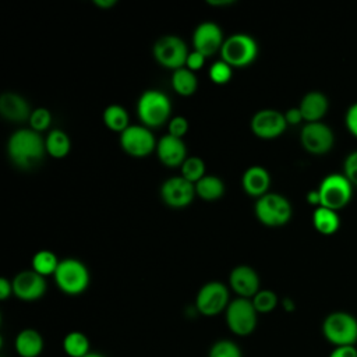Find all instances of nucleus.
<instances>
[{
	"mask_svg": "<svg viewBox=\"0 0 357 357\" xmlns=\"http://www.w3.org/2000/svg\"><path fill=\"white\" fill-rule=\"evenodd\" d=\"M225 315L227 328L237 336H248L257 328L258 312L254 308L251 298L237 297L231 300L225 310Z\"/></svg>",
	"mask_w": 357,
	"mask_h": 357,
	"instance_id": "obj_6",
	"label": "nucleus"
},
{
	"mask_svg": "<svg viewBox=\"0 0 357 357\" xmlns=\"http://www.w3.org/2000/svg\"><path fill=\"white\" fill-rule=\"evenodd\" d=\"M95 4L102 8H109L116 4V0H95Z\"/></svg>",
	"mask_w": 357,
	"mask_h": 357,
	"instance_id": "obj_44",
	"label": "nucleus"
},
{
	"mask_svg": "<svg viewBox=\"0 0 357 357\" xmlns=\"http://www.w3.org/2000/svg\"><path fill=\"white\" fill-rule=\"evenodd\" d=\"M29 126L33 131L36 132H40L43 130H46L49 126H50V121H52V116H50V112L45 107H38L35 110H32L31 116H29Z\"/></svg>",
	"mask_w": 357,
	"mask_h": 357,
	"instance_id": "obj_33",
	"label": "nucleus"
},
{
	"mask_svg": "<svg viewBox=\"0 0 357 357\" xmlns=\"http://www.w3.org/2000/svg\"><path fill=\"white\" fill-rule=\"evenodd\" d=\"M0 113L11 121H22L29 119L31 109L26 100L14 92H4L0 96Z\"/></svg>",
	"mask_w": 357,
	"mask_h": 357,
	"instance_id": "obj_20",
	"label": "nucleus"
},
{
	"mask_svg": "<svg viewBox=\"0 0 357 357\" xmlns=\"http://www.w3.org/2000/svg\"><path fill=\"white\" fill-rule=\"evenodd\" d=\"M188 131V121L183 116H176L169 121V134L177 138H183Z\"/></svg>",
	"mask_w": 357,
	"mask_h": 357,
	"instance_id": "obj_36",
	"label": "nucleus"
},
{
	"mask_svg": "<svg viewBox=\"0 0 357 357\" xmlns=\"http://www.w3.org/2000/svg\"><path fill=\"white\" fill-rule=\"evenodd\" d=\"M282 307H283L284 311H287V312H291V311L296 310L294 301H293L291 298H289V297H284V298L282 300Z\"/></svg>",
	"mask_w": 357,
	"mask_h": 357,
	"instance_id": "obj_43",
	"label": "nucleus"
},
{
	"mask_svg": "<svg viewBox=\"0 0 357 357\" xmlns=\"http://www.w3.org/2000/svg\"><path fill=\"white\" fill-rule=\"evenodd\" d=\"M229 283L234 293L243 298H252L259 291V276L248 265L233 268L229 276Z\"/></svg>",
	"mask_w": 357,
	"mask_h": 357,
	"instance_id": "obj_17",
	"label": "nucleus"
},
{
	"mask_svg": "<svg viewBox=\"0 0 357 357\" xmlns=\"http://www.w3.org/2000/svg\"><path fill=\"white\" fill-rule=\"evenodd\" d=\"M208 357H243L237 343L230 339L216 340L208 353Z\"/></svg>",
	"mask_w": 357,
	"mask_h": 357,
	"instance_id": "obj_32",
	"label": "nucleus"
},
{
	"mask_svg": "<svg viewBox=\"0 0 357 357\" xmlns=\"http://www.w3.org/2000/svg\"><path fill=\"white\" fill-rule=\"evenodd\" d=\"M13 293V283L8 282V279L1 278L0 279V298L6 300Z\"/></svg>",
	"mask_w": 357,
	"mask_h": 357,
	"instance_id": "obj_41",
	"label": "nucleus"
},
{
	"mask_svg": "<svg viewBox=\"0 0 357 357\" xmlns=\"http://www.w3.org/2000/svg\"><path fill=\"white\" fill-rule=\"evenodd\" d=\"M103 123L107 128L123 132L128 127V113L120 105H110L103 112Z\"/></svg>",
	"mask_w": 357,
	"mask_h": 357,
	"instance_id": "obj_28",
	"label": "nucleus"
},
{
	"mask_svg": "<svg viewBox=\"0 0 357 357\" xmlns=\"http://www.w3.org/2000/svg\"><path fill=\"white\" fill-rule=\"evenodd\" d=\"M353 188L354 187L343 173H331L325 176L318 187L321 198L319 206L337 212L351 201Z\"/></svg>",
	"mask_w": 357,
	"mask_h": 357,
	"instance_id": "obj_4",
	"label": "nucleus"
},
{
	"mask_svg": "<svg viewBox=\"0 0 357 357\" xmlns=\"http://www.w3.org/2000/svg\"><path fill=\"white\" fill-rule=\"evenodd\" d=\"M156 153L160 162L166 166H181L187 159V149L183 138L173 137L170 134L163 135L156 144Z\"/></svg>",
	"mask_w": 357,
	"mask_h": 357,
	"instance_id": "obj_18",
	"label": "nucleus"
},
{
	"mask_svg": "<svg viewBox=\"0 0 357 357\" xmlns=\"http://www.w3.org/2000/svg\"><path fill=\"white\" fill-rule=\"evenodd\" d=\"M343 174L353 187H357V151H353L346 156L343 163Z\"/></svg>",
	"mask_w": 357,
	"mask_h": 357,
	"instance_id": "obj_35",
	"label": "nucleus"
},
{
	"mask_svg": "<svg viewBox=\"0 0 357 357\" xmlns=\"http://www.w3.org/2000/svg\"><path fill=\"white\" fill-rule=\"evenodd\" d=\"M223 42L220 26L212 21L201 22L192 35L194 50L202 53L205 57L213 54L216 50H220Z\"/></svg>",
	"mask_w": 357,
	"mask_h": 357,
	"instance_id": "obj_16",
	"label": "nucleus"
},
{
	"mask_svg": "<svg viewBox=\"0 0 357 357\" xmlns=\"http://www.w3.org/2000/svg\"><path fill=\"white\" fill-rule=\"evenodd\" d=\"M84 357H106V356H103V354H100V353H96V351H89L86 356H84Z\"/></svg>",
	"mask_w": 357,
	"mask_h": 357,
	"instance_id": "obj_46",
	"label": "nucleus"
},
{
	"mask_svg": "<svg viewBox=\"0 0 357 357\" xmlns=\"http://www.w3.org/2000/svg\"><path fill=\"white\" fill-rule=\"evenodd\" d=\"M14 349L20 357H38L43 350V337L36 329H22L15 336Z\"/></svg>",
	"mask_w": 357,
	"mask_h": 357,
	"instance_id": "obj_22",
	"label": "nucleus"
},
{
	"mask_svg": "<svg viewBox=\"0 0 357 357\" xmlns=\"http://www.w3.org/2000/svg\"><path fill=\"white\" fill-rule=\"evenodd\" d=\"M197 77L194 74V71L188 70L187 67H181L173 71L172 75V86L173 89L183 95V96H188L191 93L195 92L197 89Z\"/></svg>",
	"mask_w": 357,
	"mask_h": 357,
	"instance_id": "obj_26",
	"label": "nucleus"
},
{
	"mask_svg": "<svg viewBox=\"0 0 357 357\" xmlns=\"http://www.w3.org/2000/svg\"><path fill=\"white\" fill-rule=\"evenodd\" d=\"M13 294L24 301L40 298L46 291L45 276L32 271H22L13 279Z\"/></svg>",
	"mask_w": 357,
	"mask_h": 357,
	"instance_id": "obj_15",
	"label": "nucleus"
},
{
	"mask_svg": "<svg viewBox=\"0 0 357 357\" xmlns=\"http://www.w3.org/2000/svg\"><path fill=\"white\" fill-rule=\"evenodd\" d=\"M156 141L146 126H128L120 132V145L131 156L142 158L149 155L156 148Z\"/></svg>",
	"mask_w": 357,
	"mask_h": 357,
	"instance_id": "obj_12",
	"label": "nucleus"
},
{
	"mask_svg": "<svg viewBox=\"0 0 357 357\" xmlns=\"http://www.w3.org/2000/svg\"><path fill=\"white\" fill-rule=\"evenodd\" d=\"M45 144H46V152L50 156L57 159L64 158L70 152V146H71L68 135L63 130H57V128L52 130L47 134Z\"/></svg>",
	"mask_w": 357,
	"mask_h": 357,
	"instance_id": "obj_27",
	"label": "nucleus"
},
{
	"mask_svg": "<svg viewBox=\"0 0 357 357\" xmlns=\"http://www.w3.org/2000/svg\"><path fill=\"white\" fill-rule=\"evenodd\" d=\"M312 225L318 233L332 236L340 227V218L336 211L325 206H317L312 213Z\"/></svg>",
	"mask_w": 357,
	"mask_h": 357,
	"instance_id": "obj_23",
	"label": "nucleus"
},
{
	"mask_svg": "<svg viewBox=\"0 0 357 357\" xmlns=\"http://www.w3.org/2000/svg\"><path fill=\"white\" fill-rule=\"evenodd\" d=\"M7 152L17 166L26 169L42 160L46 144L39 132L32 128H21L8 138Z\"/></svg>",
	"mask_w": 357,
	"mask_h": 357,
	"instance_id": "obj_1",
	"label": "nucleus"
},
{
	"mask_svg": "<svg viewBox=\"0 0 357 357\" xmlns=\"http://www.w3.org/2000/svg\"><path fill=\"white\" fill-rule=\"evenodd\" d=\"M298 109L304 121L317 123L321 121V119L326 114L329 109V100L325 93L319 91H310L303 96Z\"/></svg>",
	"mask_w": 357,
	"mask_h": 357,
	"instance_id": "obj_19",
	"label": "nucleus"
},
{
	"mask_svg": "<svg viewBox=\"0 0 357 357\" xmlns=\"http://www.w3.org/2000/svg\"><path fill=\"white\" fill-rule=\"evenodd\" d=\"M287 127L284 113H280L275 109H262L258 110L251 119L252 132L265 139L276 138L284 132Z\"/></svg>",
	"mask_w": 357,
	"mask_h": 357,
	"instance_id": "obj_13",
	"label": "nucleus"
},
{
	"mask_svg": "<svg viewBox=\"0 0 357 357\" xmlns=\"http://www.w3.org/2000/svg\"><path fill=\"white\" fill-rule=\"evenodd\" d=\"M300 142L307 152L312 155H324L333 148L335 135L332 128L322 121L305 123L301 128Z\"/></svg>",
	"mask_w": 357,
	"mask_h": 357,
	"instance_id": "obj_11",
	"label": "nucleus"
},
{
	"mask_svg": "<svg viewBox=\"0 0 357 357\" xmlns=\"http://www.w3.org/2000/svg\"><path fill=\"white\" fill-rule=\"evenodd\" d=\"M195 194L205 201H215L225 192V184L218 176L205 174L195 184Z\"/></svg>",
	"mask_w": 357,
	"mask_h": 357,
	"instance_id": "obj_24",
	"label": "nucleus"
},
{
	"mask_svg": "<svg viewBox=\"0 0 357 357\" xmlns=\"http://www.w3.org/2000/svg\"><path fill=\"white\" fill-rule=\"evenodd\" d=\"M220 54L222 60L230 67H244L255 60L258 45L255 39L247 33H234L225 39Z\"/></svg>",
	"mask_w": 357,
	"mask_h": 357,
	"instance_id": "obj_8",
	"label": "nucleus"
},
{
	"mask_svg": "<svg viewBox=\"0 0 357 357\" xmlns=\"http://www.w3.org/2000/svg\"><path fill=\"white\" fill-rule=\"evenodd\" d=\"M204 63H205V56L197 50H192L188 53L185 67L191 71H197L204 66Z\"/></svg>",
	"mask_w": 357,
	"mask_h": 357,
	"instance_id": "obj_38",
	"label": "nucleus"
},
{
	"mask_svg": "<svg viewBox=\"0 0 357 357\" xmlns=\"http://www.w3.org/2000/svg\"><path fill=\"white\" fill-rule=\"evenodd\" d=\"M195 195V185L183 176L167 178L160 187V197L169 206L183 208L191 204Z\"/></svg>",
	"mask_w": 357,
	"mask_h": 357,
	"instance_id": "obj_14",
	"label": "nucleus"
},
{
	"mask_svg": "<svg viewBox=\"0 0 357 357\" xmlns=\"http://www.w3.org/2000/svg\"><path fill=\"white\" fill-rule=\"evenodd\" d=\"M59 262L60 261L57 259L54 252L49 250H40L32 257V269L42 276L54 275Z\"/></svg>",
	"mask_w": 357,
	"mask_h": 357,
	"instance_id": "obj_29",
	"label": "nucleus"
},
{
	"mask_svg": "<svg viewBox=\"0 0 357 357\" xmlns=\"http://www.w3.org/2000/svg\"><path fill=\"white\" fill-rule=\"evenodd\" d=\"M208 3L212 4V6H222V4L225 6V4H230V3H233V1H231V0H223V1H222V0H211V1H208Z\"/></svg>",
	"mask_w": 357,
	"mask_h": 357,
	"instance_id": "obj_45",
	"label": "nucleus"
},
{
	"mask_svg": "<svg viewBox=\"0 0 357 357\" xmlns=\"http://www.w3.org/2000/svg\"><path fill=\"white\" fill-rule=\"evenodd\" d=\"M139 120L146 127H159L165 124L172 112V103L166 93L158 89L145 91L137 105Z\"/></svg>",
	"mask_w": 357,
	"mask_h": 357,
	"instance_id": "obj_3",
	"label": "nucleus"
},
{
	"mask_svg": "<svg viewBox=\"0 0 357 357\" xmlns=\"http://www.w3.org/2000/svg\"><path fill=\"white\" fill-rule=\"evenodd\" d=\"M231 68L226 61L218 60L209 67V78L215 84H226L231 78Z\"/></svg>",
	"mask_w": 357,
	"mask_h": 357,
	"instance_id": "obj_34",
	"label": "nucleus"
},
{
	"mask_svg": "<svg viewBox=\"0 0 357 357\" xmlns=\"http://www.w3.org/2000/svg\"><path fill=\"white\" fill-rule=\"evenodd\" d=\"M53 276L59 289L70 296L82 293L89 284L88 268L75 258L60 261Z\"/></svg>",
	"mask_w": 357,
	"mask_h": 357,
	"instance_id": "obj_5",
	"label": "nucleus"
},
{
	"mask_svg": "<svg viewBox=\"0 0 357 357\" xmlns=\"http://www.w3.org/2000/svg\"><path fill=\"white\" fill-rule=\"evenodd\" d=\"M153 57L160 66L177 70L185 66L188 49L181 38L174 35H166L155 42Z\"/></svg>",
	"mask_w": 357,
	"mask_h": 357,
	"instance_id": "obj_9",
	"label": "nucleus"
},
{
	"mask_svg": "<svg viewBox=\"0 0 357 357\" xmlns=\"http://www.w3.org/2000/svg\"><path fill=\"white\" fill-rule=\"evenodd\" d=\"M241 184L247 194L259 198L268 192L271 185V176L265 167L251 166L244 172Z\"/></svg>",
	"mask_w": 357,
	"mask_h": 357,
	"instance_id": "obj_21",
	"label": "nucleus"
},
{
	"mask_svg": "<svg viewBox=\"0 0 357 357\" xmlns=\"http://www.w3.org/2000/svg\"><path fill=\"white\" fill-rule=\"evenodd\" d=\"M328 357H357V347L356 346H339L333 347Z\"/></svg>",
	"mask_w": 357,
	"mask_h": 357,
	"instance_id": "obj_39",
	"label": "nucleus"
},
{
	"mask_svg": "<svg viewBox=\"0 0 357 357\" xmlns=\"http://www.w3.org/2000/svg\"><path fill=\"white\" fill-rule=\"evenodd\" d=\"M284 119H286V123L287 126H297L300 124L304 119H303V114L300 112L298 107H290L284 112Z\"/></svg>",
	"mask_w": 357,
	"mask_h": 357,
	"instance_id": "obj_40",
	"label": "nucleus"
},
{
	"mask_svg": "<svg viewBox=\"0 0 357 357\" xmlns=\"http://www.w3.org/2000/svg\"><path fill=\"white\" fill-rule=\"evenodd\" d=\"M89 349V339L82 332L73 331L63 339V350L70 357H84L91 351Z\"/></svg>",
	"mask_w": 357,
	"mask_h": 357,
	"instance_id": "obj_25",
	"label": "nucleus"
},
{
	"mask_svg": "<svg viewBox=\"0 0 357 357\" xmlns=\"http://www.w3.org/2000/svg\"><path fill=\"white\" fill-rule=\"evenodd\" d=\"M307 201H308L311 205H315V206H319V205H321V198H319L318 188H317V190H310V191L307 192Z\"/></svg>",
	"mask_w": 357,
	"mask_h": 357,
	"instance_id": "obj_42",
	"label": "nucleus"
},
{
	"mask_svg": "<svg viewBox=\"0 0 357 357\" xmlns=\"http://www.w3.org/2000/svg\"><path fill=\"white\" fill-rule=\"evenodd\" d=\"M322 335L333 347L356 346L357 318L346 311H333L322 322Z\"/></svg>",
	"mask_w": 357,
	"mask_h": 357,
	"instance_id": "obj_2",
	"label": "nucleus"
},
{
	"mask_svg": "<svg viewBox=\"0 0 357 357\" xmlns=\"http://www.w3.org/2000/svg\"><path fill=\"white\" fill-rule=\"evenodd\" d=\"M344 126L347 131L357 138V102L349 106L344 114Z\"/></svg>",
	"mask_w": 357,
	"mask_h": 357,
	"instance_id": "obj_37",
	"label": "nucleus"
},
{
	"mask_svg": "<svg viewBox=\"0 0 357 357\" xmlns=\"http://www.w3.org/2000/svg\"><path fill=\"white\" fill-rule=\"evenodd\" d=\"M181 176L195 184L205 176V163L198 156H187L181 165Z\"/></svg>",
	"mask_w": 357,
	"mask_h": 357,
	"instance_id": "obj_30",
	"label": "nucleus"
},
{
	"mask_svg": "<svg viewBox=\"0 0 357 357\" xmlns=\"http://www.w3.org/2000/svg\"><path fill=\"white\" fill-rule=\"evenodd\" d=\"M252 305L257 310L258 314H268L271 311H273L279 303L278 296L275 291L272 290H259L252 298Z\"/></svg>",
	"mask_w": 357,
	"mask_h": 357,
	"instance_id": "obj_31",
	"label": "nucleus"
},
{
	"mask_svg": "<svg viewBox=\"0 0 357 357\" xmlns=\"http://www.w3.org/2000/svg\"><path fill=\"white\" fill-rule=\"evenodd\" d=\"M255 215L265 226H283L291 218V205L286 197L276 192H266L257 199Z\"/></svg>",
	"mask_w": 357,
	"mask_h": 357,
	"instance_id": "obj_7",
	"label": "nucleus"
},
{
	"mask_svg": "<svg viewBox=\"0 0 357 357\" xmlns=\"http://www.w3.org/2000/svg\"><path fill=\"white\" fill-rule=\"evenodd\" d=\"M229 290L220 282H208L197 293L195 308L205 317H215L229 305Z\"/></svg>",
	"mask_w": 357,
	"mask_h": 357,
	"instance_id": "obj_10",
	"label": "nucleus"
}]
</instances>
